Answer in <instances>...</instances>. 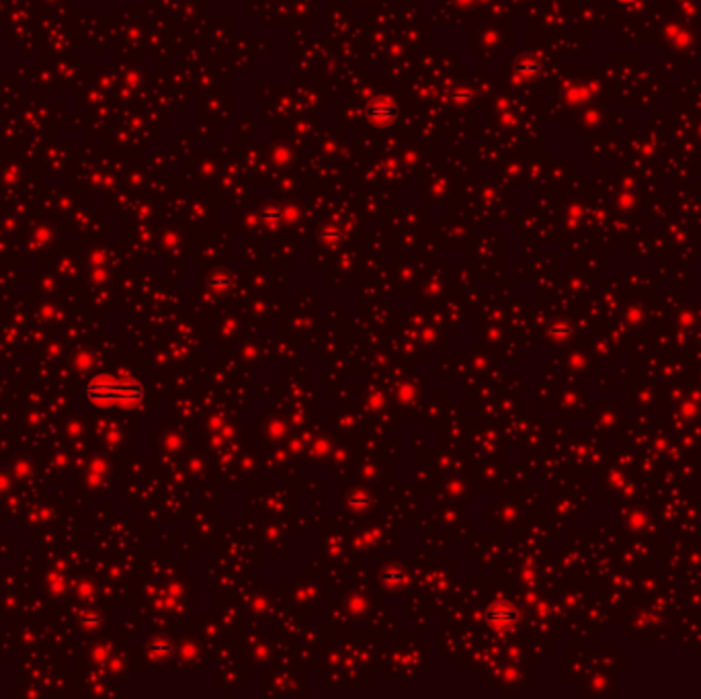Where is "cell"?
Listing matches in <instances>:
<instances>
[{"label":"cell","mask_w":701,"mask_h":699,"mask_svg":"<svg viewBox=\"0 0 701 699\" xmlns=\"http://www.w3.org/2000/svg\"><path fill=\"white\" fill-rule=\"evenodd\" d=\"M617 2H623V4H636L640 0H617Z\"/></svg>","instance_id":"277c9868"},{"label":"cell","mask_w":701,"mask_h":699,"mask_svg":"<svg viewBox=\"0 0 701 699\" xmlns=\"http://www.w3.org/2000/svg\"><path fill=\"white\" fill-rule=\"evenodd\" d=\"M537 72V66L535 64H521L519 68H517V74H521V76H529V74H535Z\"/></svg>","instance_id":"3957f363"},{"label":"cell","mask_w":701,"mask_h":699,"mask_svg":"<svg viewBox=\"0 0 701 699\" xmlns=\"http://www.w3.org/2000/svg\"><path fill=\"white\" fill-rule=\"evenodd\" d=\"M144 390L133 381L99 378L92 380L85 390V398L95 406H133L142 400Z\"/></svg>","instance_id":"6da1fadb"},{"label":"cell","mask_w":701,"mask_h":699,"mask_svg":"<svg viewBox=\"0 0 701 699\" xmlns=\"http://www.w3.org/2000/svg\"><path fill=\"white\" fill-rule=\"evenodd\" d=\"M365 115L373 126H390L398 119L400 109L398 105L388 99V97H378L373 101H369V105L365 107Z\"/></svg>","instance_id":"7a4b0ae2"},{"label":"cell","mask_w":701,"mask_h":699,"mask_svg":"<svg viewBox=\"0 0 701 699\" xmlns=\"http://www.w3.org/2000/svg\"><path fill=\"white\" fill-rule=\"evenodd\" d=\"M455 2H460V4H472V2H476V0H455Z\"/></svg>","instance_id":"5b68a950"}]
</instances>
